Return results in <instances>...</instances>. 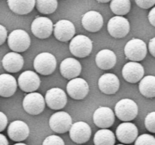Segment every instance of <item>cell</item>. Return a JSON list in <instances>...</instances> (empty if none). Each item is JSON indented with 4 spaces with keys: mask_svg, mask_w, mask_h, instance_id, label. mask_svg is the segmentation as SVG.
<instances>
[{
    "mask_svg": "<svg viewBox=\"0 0 155 145\" xmlns=\"http://www.w3.org/2000/svg\"><path fill=\"white\" fill-rule=\"evenodd\" d=\"M114 110L118 119L124 122H130L137 116L139 107L134 101L124 98L117 103Z\"/></svg>",
    "mask_w": 155,
    "mask_h": 145,
    "instance_id": "6da1fadb",
    "label": "cell"
},
{
    "mask_svg": "<svg viewBox=\"0 0 155 145\" xmlns=\"http://www.w3.org/2000/svg\"><path fill=\"white\" fill-rule=\"evenodd\" d=\"M57 66V60L52 54L42 52L37 54L33 61V67L39 74L48 76L54 72Z\"/></svg>",
    "mask_w": 155,
    "mask_h": 145,
    "instance_id": "7a4b0ae2",
    "label": "cell"
},
{
    "mask_svg": "<svg viewBox=\"0 0 155 145\" xmlns=\"http://www.w3.org/2000/svg\"><path fill=\"white\" fill-rule=\"evenodd\" d=\"M8 45L14 52H24L30 45V37L24 30H15L8 36Z\"/></svg>",
    "mask_w": 155,
    "mask_h": 145,
    "instance_id": "3957f363",
    "label": "cell"
},
{
    "mask_svg": "<svg viewBox=\"0 0 155 145\" xmlns=\"http://www.w3.org/2000/svg\"><path fill=\"white\" fill-rule=\"evenodd\" d=\"M69 48L73 55L83 58L89 56L92 52V42L84 35H77L72 38Z\"/></svg>",
    "mask_w": 155,
    "mask_h": 145,
    "instance_id": "277c9868",
    "label": "cell"
},
{
    "mask_svg": "<svg viewBox=\"0 0 155 145\" xmlns=\"http://www.w3.org/2000/svg\"><path fill=\"white\" fill-rule=\"evenodd\" d=\"M145 42L140 39H133L129 41L124 47V53L127 59L134 62L141 61L147 55Z\"/></svg>",
    "mask_w": 155,
    "mask_h": 145,
    "instance_id": "5b68a950",
    "label": "cell"
},
{
    "mask_svg": "<svg viewBox=\"0 0 155 145\" xmlns=\"http://www.w3.org/2000/svg\"><path fill=\"white\" fill-rule=\"evenodd\" d=\"M45 107V98L41 94L31 92L24 97L23 107L30 115H39L44 110Z\"/></svg>",
    "mask_w": 155,
    "mask_h": 145,
    "instance_id": "8992f818",
    "label": "cell"
},
{
    "mask_svg": "<svg viewBox=\"0 0 155 145\" xmlns=\"http://www.w3.org/2000/svg\"><path fill=\"white\" fill-rule=\"evenodd\" d=\"M130 30V22L123 16H114L107 24V30L112 37L121 39L127 36Z\"/></svg>",
    "mask_w": 155,
    "mask_h": 145,
    "instance_id": "52a82bcc",
    "label": "cell"
},
{
    "mask_svg": "<svg viewBox=\"0 0 155 145\" xmlns=\"http://www.w3.org/2000/svg\"><path fill=\"white\" fill-rule=\"evenodd\" d=\"M72 125L71 115L64 111L54 113L49 119V126L52 131L58 134L68 132Z\"/></svg>",
    "mask_w": 155,
    "mask_h": 145,
    "instance_id": "ba28073f",
    "label": "cell"
},
{
    "mask_svg": "<svg viewBox=\"0 0 155 145\" xmlns=\"http://www.w3.org/2000/svg\"><path fill=\"white\" fill-rule=\"evenodd\" d=\"M53 23L49 18L45 17H38L35 18L31 24V31L36 37L39 39H47L53 31Z\"/></svg>",
    "mask_w": 155,
    "mask_h": 145,
    "instance_id": "9c48e42d",
    "label": "cell"
},
{
    "mask_svg": "<svg viewBox=\"0 0 155 145\" xmlns=\"http://www.w3.org/2000/svg\"><path fill=\"white\" fill-rule=\"evenodd\" d=\"M70 137L77 143H84L90 139L92 129L89 124L79 121L72 124L69 130Z\"/></svg>",
    "mask_w": 155,
    "mask_h": 145,
    "instance_id": "30bf717a",
    "label": "cell"
},
{
    "mask_svg": "<svg viewBox=\"0 0 155 145\" xmlns=\"http://www.w3.org/2000/svg\"><path fill=\"white\" fill-rule=\"evenodd\" d=\"M67 92L73 99L82 100L86 98L89 93V85L84 79L77 77L68 82Z\"/></svg>",
    "mask_w": 155,
    "mask_h": 145,
    "instance_id": "8fae6325",
    "label": "cell"
},
{
    "mask_svg": "<svg viewBox=\"0 0 155 145\" xmlns=\"http://www.w3.org/2000/svg\"><path fill=\"white\" fill-rule=\"evenodd\" d=\"M68 101L67 95L59 88H52L47 91L45 96V102L51 110H61L65 107Z\"/></svg>",
    "mask_w": 155,
    "mask_h": 145,
    "instance_id": "7c38bea8",
    "label": "cell"
},
{
    "mask_svg": "<svg viewBox=\"0 0 155 145\" xmlns=\"http://www.w3.org/2000/svg\"><path fill=\"white\" fill-rule=\"evenodd\" d=\"M40 79L39 76L31 70L23 72L18 77V85L20 89L27 93L34 92L40 85Z\"/></svg>",
    "mask_w": 155,
    "mask_h": 145,
    "instance_id": "4fadbf2b",
    "label": "cell"
},
{
    "mask_svg": "<svg viewBox=\"0 0 155 145\" xmlns=\"http://www.w3.org/2000/svg\"><path fill=\"white\" fill-rule=\"evenodd\" d=\"M139 130L134 123L124 122L117 126L116 129V136L118 140L123 143L129 144L137 138Z\"/></svg>",
    "mask_w": 155,
    "mask_h": 145,
    "instance_id": "5bb4252c",
    "label": "cell"
},
{
    "mask_svg": "<svg viewBox=\"0 0 155 145\" xmlns=\"http://www.w3.org/2000/svg\"><path fill=\"white\" fill-rule=\"evenodd\" d=\"M54 36L60 42H66L71 40L75 35V27L68 20H61L53 27Z\"/></svg>",
    "mask_w": 155,
    "mask_h": 145,
    "instance_id": "9a60e30c",
    "label": "cell"
},
{
    "mask_svg": "<svg viewBox=\"0 0 155 145\" xmlns=\"http://www.w3.org/2000/svg\"><path fill=\"white\" fill-rule=\"evenodd\" d=\"M115 115L113 110L107 107H100L93 113V122L98 128H108L113 125Z\"/></svg>",
    "mask_w": 155,
    "mask_h": 145,
    "instance_id": "2e32d148",
    "label": "cell"
},
{
    "mask_svg": "<svg viewBox=\"0 0 155 145\" xmlns=\"http://www.w3.org/2000/svg\"><path fill=\"white\" fill-rule=\"evenodd\" d=\"M145 69L138 62H128L124 66L122 75L124 79L130 83H136L140 81L144 76Z\"/></svg>",
    "mask_w": 155,
    "mask_h": 145,
    "instance_id": "e0dca14e",
    "label": "cell"
},
{
    "mask_svg": "<svg viewBox=\"0 0 155 145\" xmlns=\"http://www.w3.org/2000/svg\"><path fill=\"white\" fill-rule=\"evenodd\" d=\"M8 134L14 141L22 142L30 134V128L24 121L15 120L11 122L8 127Z\"/></svg>",
    "mask_w": 155,
    "mask_h": 145,
    "instance_id": "ac0fdd59",
    "label": "cell"
},
{
    "mask_svg": "<svg viewBox=\"0 0 155 145\" xmlns=\"http://www.w3.org/2000/svg\"><path fill=\"white\" fill-rule=\"evenodd\" d=\"M104 24L103 17L95 11H87L82 18V25L85 30L91 33L99 31Z\"/></svg>",
    "mask_w": 155,
    "mask_h": 145,
    "instance_id": "d6986e66",
    "label": "cell"
},
{
    "mask_svg": "<svg viewBox=\"0 0 155 145\" xmlns=\"http://www.w3.org/2000/svg\"><path fill=\"white\" fill-rule=\"evenodd\" d=\"M98 88L105 95H114L120 88V80L115 74L105 73L98 79Z\"/></svg>",
    "mask_w": 155,
    "mask_h": 145,
    "instance_id": "ffe728a7",
    "label": "cell"
},
{
    "mask_svg": "<svg viewBox=\"0 0 155 145\" xmlns=\"http://www.w3.org/2000/svg\"><path fill=\"white\" fill-rule=\"evenodd\" d=\"M82 66L80 62L75 58L68 57L62 60L60 65V71L62 76L68 79L77 78L80 74Z\"/></svg>",
    "mask_w": 155,
    "mask_h": 145,
    "instance_id": "44dd1931",
    "label": "cell"
},
{
    "mask_svg": "<svg viewBox=\"0 0 155 145\" xmlns=\"http://www.w3.org/2000/svg\"><path fill=\"white\" fill-rule=\"evenodd\" d=\"M24 57L17 52H9L3 57L2 66L8 72H18L24 66Z\"/></svg>",
    "mask_w": 155,
    "mask_h": 145,
    "instance_id": "7402d4cb",
    "label": "cell"
},
{
    "mask_svg": "<svg viewBox=\"0 0 155 145\" xmlns=\"http://www.w3.org/2000/svg\"><path fill=\"white\" fill-rule=\"evenodd\" d=\"M95 63L100 69L104 70L112 69L117 63V56L111 50H101L96 54Z\"/></svg>",
    "mask_w": 155,
    "mask_h": 145,
    "instance_id": "603a6c76",
    "label": "cell"
},
{
    "mask_svg": "<svg viewBox=\"0 0 155 145\" xmlns=\"http://www.w3.org/2000/svg\"><path fill=\"white\" fill-rule=\"evenodd\" d=\"M18 83L13 76L8 73L0 75V96L10 98L17 91Z\"/></svg>",
    "mask_w": 155,
    "mask_h": 145,
    "instance_id": "cb8c5ba5",
    "label": "cell"
},
{
    "mask_svg": "<svg viewBox=\"0 0 155 145\" xmlns=\"http://www.w3.org/2000/svg\"><path fill=\"white\" fill-rule=\"evenodd\" d=\"M9 8L19 15L30 13L34 8L36 0H7Z\"/></svg>",
    "mask_w": 155,
    "mask_h": 145,
    "instance_id": "d4e9b609",
    "label": "cell"
},
{
    "mask_svg": "<svg viewBox=\"0 0 155 145\" xmlns=\"http://www.w3.org/2000/svg\"><path fill=\"white\" fill-rule=\"evenodd\" d=\"M139 92L143 96L148 98L155 97V77L154 76H147L140 80L139 85Z\"/></svg>",
    "mask_w": 155,
    "mask_h": 145,
    "instance_id": "484cf974",
    "label": "cell"
},
{
    "mask_svg": "<svg viewBox=\"0 0 155 145\" xmlns=\"http://www.w3.org/2000/svg\"><path fill=\"white\" fill-rule=\"evenodd\" d=\"M115 139L113 131L107 128H101L95 134L93 142L95 145H114Z\"/></svg>",
    "mask_w": 155,
    "mask_h": 145,
    "instance_id": "4316f807",
    "label": "cell"
},
{
    "mask_svg": "<svg viewBox=\"0 0 155 145\" xmlns=\"http://www.w3.org/2000/svg\"><path fill=\"white\" fill-rule=\"evenodd\" d=\"M110 8L117 16H124L130 12L131 3L130 0H111Z\"/></svg>",
    "mask_w": 155,
    "mask_h": 145,
    "instance_id": "83f0119b",
    "label": "cell"
},
{
    "mask_svg": "<svg viewBox=\"0 0 155 145\" xmlns=\"http://www.w3.org/2000/svg\"><path fill=\"white\" fill-rule=\"evenodd\" d=\"M36 7L40 13L50 14L56 11L58 8L57 0H36Z\"/></svg>",
    "mask_w": 155,
    "mask_h": 145,
    "instance_id": "f1b7e54d",
    "label": "cell"
},
{
    "mask_svg": "<svg viewBox=\"0 0 155 145\" xmlns=\"http://www.w3.org/2000/svg\"><path fill=\"white\" fill-rule=\"evenodd\" d=\"M135 145H155V138L149 134H143L135 140Z\"/></svg>",
    "mask_w": 155,
    "mask_h": 145,
    "instance_id": "f546056e",
    "label": "cell"
},
{
    "mask_svg": "<svg viewBox=\"0 0 155 145\" xmlns=\"http://www.w3.org/2000/svg\"><path fill=\"white\" fill-rule=\"evenodd\" d=\"M145 125L146 129L150 132H155V112H151L146 116L145 119Z\"/></svg>",
    "mask_w": 155,
    "mask_h": 145,
    "instance_id": "4dcf8cb0",
    "label": "cell"
},
{
    "mask_svg": "<svg viewBox=\"0 0 155 145\" xmlns=\"http://www.w3.org/2000/svg\"><path fill=\"white\" fill-rule=\"evenodd\" d=\"M42 145H65V143L61 137L53 134L45 137L42 142Z\"/></svg>",
    "mask_w": 155,
    "mask_h": 145,
    "instance_id": "1f68e13d",
    "label": "cell"
},
{
    "mask_svg": "<svg viewBox=\"0 0 155 145\" xmlns=\"http://www.w3.org/2000/svg\"><path fill=\"white\" fill-rule=\"evenodd\" d=\"M135 1L139 7L144 9L150 8L155 4V0H135Z\"/></svg>",
    "mask_w": 155,
    "mask_h": 145,
    "instance_id": "d6a6232c",
    "label": "cell"
},
{
    "mask_svg": "<svg viewBox=\"0 0 155 145\" xmlns=\"http://www.w3.org/2000/svg\"><path fill=\"white\" fill-rule=\"evenodd\" d=\"M8 124V118L4 113L0 111V132L4 131Z\"/></svg>",
    "mask_w": 155,
    "mask_h": 145,
    "instance_id": "836d02e7",
    "label": "cell"
},
{
    "mask_svg": "<svg viewBox=\"0 0 155 145\" xmlns=\"http://www.w3.org/2000/svg\"><path fill=\"white\" fill-rule=\"evenodd\" d=\"M7 37V30H6V28L4 26L0 24V45H2L5 42Z\"/></svg>",
    "mask_w": 155,
    "mask_h": 145,
    "instance_id": "e575fe53",
    "label": "cell"
},
{
    "mask_svg": "<svg viewBox=\"0 0 155 145\" xmlns=\"http://www.w3.org/2000/svg\"><path fill=\"white\" fill-rule=\"evenodd\" d=\"M148 49L153 57H155V38H152L148 44Z\"/></svg>",
    "mask_w": 155,
    "mask_h": 145,
    "instance_id": "d590c367",
    "label": "cell"
},
{
    "mask_svg": "<svg viewBox=\"0 0 155 145\" xmlns=\"http://www.w3.org/2000/svg\"><path fill=\"white\" fill-rule=\"evenodd\" d=\"M148 20L153 27H155V8L153 7L148 14Z\"/></svg>",
    "mask_w": 155,
    "mask_h": 145,
    "instance_id": "8d00e7d4",
    "label": "cell"
},
{
    "mask_svg": "<svg viewBox=\"0 0 155 145\" xmlns=\"http://www.w3.org/2000/svg\"><path fill=\"white\" fill-rule=\"evenodd\" d=\"M0 145H8V141L5 136L2 134H0Z\"/></svg>",
    "mask_w": 155,
    "mask_h": 145,
    "instance_id": "74e56055",
    "label": "cell"
},
{
    "mask_svg": "<svg viewBox=\"0 0 155 145\" xmlns=\"http://www.w3.org/2000/svg\"><path fill=\"white\" fill-rule=\"evenodd\" d=\"M98 2H100V3H107L108 2L111 1V0H96Z\"/></svg>",
    "mask_w": 155,
    "mask_h": 145,
    "instance_id": "f35d334b",
    "label": "cell"
},
{
    "mask_svg": "<svg viewBox=\"0 0 155 145\" xmlns=\"http://www.w3.org/2000/svg\"><path fill=\"white\" fill-rule=\"evenodd\" d=\"M14 145H27V144H26V143H22V142H18V143H16Z\"/></svg>",
    "mask_w": 155,
    "mask_h": 145,
    "instance_id": "ab89813d",
    "label": "cell"
},
{
    "mask_svg": "<svg viewBox=\"0 0 155 145\" xmlns=\"http://www.w3.org/2000/svg\"><path fill=\"white\" fill-rule=\"evenodd\" d=\"M117 145H125V144H117Z\"/></svg>",
    "mask_w": 155,
    "mask_h": 145,
    "instance_id": "60d3db41",
    "label": "cell"
}]
</instances>
